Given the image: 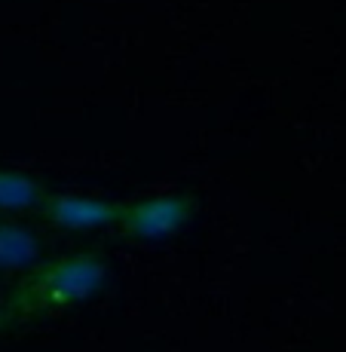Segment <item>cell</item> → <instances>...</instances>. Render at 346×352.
<instances>
[{
  "label": "cell",
  "mask_w": 346,
  "mask_h": 352,
  "mask_svg": "<svg viewBox=\"0 0 346 352\" xmlns=\"http://www.w3.org/2000/svg\"><path fill=\"white\" fill-rule=\"evenodd\" d=\"M40 261V239L28 227L0 221V270H28Z\"/></svg>",
  "instance_id": "cell-4"
},
{
  "label": "cell",
  "mask_w": 346,
  "mask_h": 352,
  "mask_svg": "<svg viewBox=\"0 0 346 352\" xmlns=\"http://www.w3.org/2000/svg\"><path fill=\"white\" fill-rule=\"evenodd\" d=\"M190 218V199L181 193H162L151 199H138L132 206L120 208L117 224L126 230L132 239L157 242L166 236L178 233Z\"/></svg>",
  "instance_id": "cell-2"
},
{
  "label": "cell",
  "mask_w": 346,
  "mask_h": 352,
  "mask_svg": "<svg viewBox=\"0 0 346 352\" xmlns=\"http://www.w3.org/2000/svg\"><path fill=\"white\" fill-rule=\"evenodd\" d=\"M3 324H6V316H3V313H0V328H3Z\"/></svg>",
  "instance_id": "cell-6"
},
{
  "label": "cell",
  "mask_w": 346,
  "mask_h": 352,
  "mask_svg": "<svg viewBox=\"0 0 346 352\" xmlns=\"http://www.w3.org/2000/svg\"><path fill=\"white\" fill-rule=\"evenodd\" d=\"M43 199L46 190L37 178L0 168V212H31L43 206Z\"/></svg>",
  "instance_id": "cell-5"
},
{
  "label": "cell",
  "mask_w": 346,
  "mask_h": 352,
  "mask_svg": "<svg viewBox=\"0 0 346 352\" xmlns=\"http://www.w3.org/2000/svg\"><path fill=\"white\" fill-rule=\"evenodd\" d=\"M120 208L113 202L92 199V196H77V193H52L43 199L40 212L52 221L56 227L65 230H92V227H107L117 224Z\"/></svg>",
  "instance_id": "cell-3"
},
{
  "label": "cell",
  "mask_w": 346,
  "mask_h": 352,
  "mask_svg": "<svg viewBox=\"0 0 346 352\" xmlns=\"http://www.w3.org/2000/svg\"><path fill=\"white\" fill-rule=\"evenodd\" d=\"M107 285V267L98 254H67L37 267L10 297V316L50 313L74 300H86Z\"/></svg>",
  "instance_id": "cell-1"
}]
</instances>
